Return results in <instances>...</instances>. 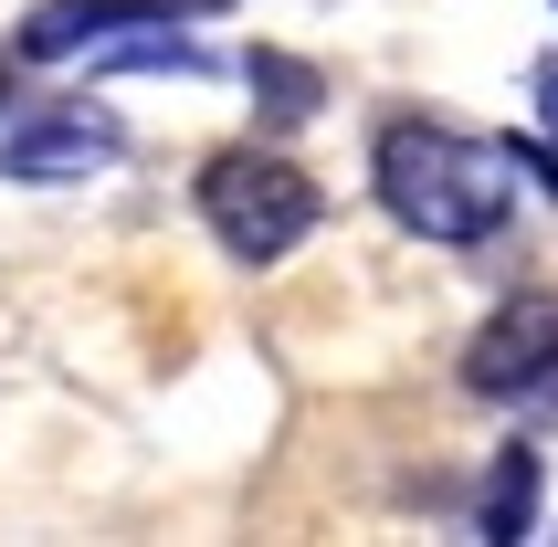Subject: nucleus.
<instances>
[{"mask_svg": "<svg viewBox=\"0 0 558 547\" xmlns=\"http://www.w3.org/2000/svg\"><path fill=\"white\" fill-rule=\"evenodd\" d=\"M369 190L390 200L401 232L442 253H474L496 243L517 200H558V148L537 137H464V126H433V117H390L369 148Z\"/></svg>", "mask_w": 558, "mask_h": 547, "instance_id": "nucleus-1", "label": "nucleus"}, {"mask_svg": "<svg viewBox=\"0 0 558 547\" xmlns=\"http://www.w3.org/2000/svg\"><path fill=\"white\" fill-rule=\"evenodd\" d=\"M190 200H201V221H211V243L232 253V264H284L295 243H316V221H327V190L295 169L284 148H211L201 158V180H190Z\"/></svg>", "mask_w": 558, "mask_h": 547, "instance_id": "nucleus-2", "label": "nucleus"}, {"mask_svg": "<svg viewBox=\"0 0 558 547\" xmlns=\"http://www.w3.org/2000/svg\"><path fill=\"white\" fill-rule=\"evenodd\" d=\"M106 169H126V126L95 95H63V106H32V117L0 126V180L22 190H85Z\"/></svg>", "mask_w": 558, "mask_h": 547, "instance_id": "nucleus-3", "label": "nucleus"}, {"mask_svg": "<svg viewBox=\"0 0 558 547\" xmlns=\"http://www.w3.org/2000/svg\"><path fill=\"white\" fill-rule=\"evenodd\" d=\"M137 22H221V0H32L22 22H11V74H53V63H85L95 42H117Z\"/></svg>", "mask_w": 558, "mask_h": 547, "instance_id": "nucleus-4", "label": "nucleus"}, {"mask_svg": "<svg viewBox=\"0 0 558 547\" xmlns=\"http://www.w3.org/2000/svg\"><path fill=\"white\" fill-rule=\"evenodd\" d=\"M558 379V295H506L464 348V390L474 400H537Z\"/></svg>", "mask_w": 558, "mask_h": 547, "instance_id": "nucleus-5", "label": "nucleus"}, {"mask_svg": "<svg viewBox=\"0 0 558 547\" xmlns=\"http://www.w3.org/2000/svg\"><path fill=\"white\" fill-rule=\"evenodd\" d=\"M243 95H253V117L275 126V137H295V126L327 117V74H316L306 53H275V42L243 53Z\"/></svg>", "mask_w": 558, "mask_h": 547, "instance_id": "nucleus-6", "label": "nucleus"}, {"mask_svg": "<svg viewBox=\"0 0 558 547\" xmlns=\"http://www.w3.org/2000/svg\"><path fill=\"white\" fill-rule=\"evenodd\" d=\"M474 537H537V453L506 442L485 463V495H474Z\"/></svg>", "mask_w": 558, "mask_h": 547, "instance_id": "nucleus-7", "label": "nucleus"}, {"mask_svg": "<svg viewBox=\"0 0 558 547\" xmlns=\"http://www.w3.org/2000/svg\"><path fill=\"white\" fill-rule=\"evenodd\" d=\"M527 95H537V126H548L537 148H558V53H548V63H537V74H527Z\"/></svg>", "mask_w": 558, "mask_h": 547, "instance_id": "nucleus-8", "label": "nucleus"}]
</instances>
